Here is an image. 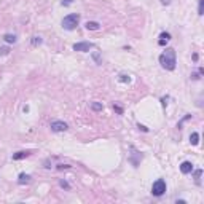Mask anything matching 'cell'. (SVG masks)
<instances>
[{"mask_svg":"<svg viewBox=\"0 0 204 204\" xmlns=\"http://www.w3.org/2000/svg\"><path fill=\"white\" fill-rule=\"evenodd\" d=\"M160 64L163 66L166 70H174L177 59H175V50L174 48H166L164 53L160 56Z\"/></svg>","mask_w":204,"mask_h":204,"instance_id":"obj_1","label":"cell"},{"mask_svg":"<svg viewBox=\"0 0 204 204\" xmlns=\"http://www.w3.org/2000/svg\"><path fill=\"white\" fill-rule=\"evenodd\" d=\"M78 22H80V15H78V13H70V15L64 16L61 24L66 30H73L78 26Z\"/></svg>","mask_w":204,"mask_h":204,"instance_id":"obj_2","label":"cell"},{"mask_svg":"<svg viewBox=\"0 0 204 204\" xmlns=\"http://www.w3.org/2000/svg\"><path fill=\"white\" fill-rule=\"evenodd\" d=\"M164 193H166V182L163 179L155 180L152 185V194L153 196H163Z\"/></svg>","mask_w":204,"mask_h":204,"instance_id":"obj_3","label":"cell"},{"mask_svg":"<svg viewBox=\"0 0 204 204\" xmlns=\"http://www.w3.org/2000/svg\"><path fill=\"white\" fill-rule=\"evenodd\" d=\"M142 158H143V156H142V153H140V152H137L134 147H131V155H129V163H131V164L134 166V168H137V166H139V163H140V161H142Z\"/></svg>","mask_w":204,"mask_h":204,"instance_id":"obj_4","label":"cell"},{"mask_svg":"<svg viewBox=\"0 0 204 204\" xmlns=\"http://www.w3.org/2000/svg\"><path fill=\"white\" fill-rule=\"evenodd\" d=\"M92 48H94V43H91V41H78L73 45V51H80V53H88Z\"/></svg>","mask_w":204,"mask_h":204,"instance_id":"obj_5","label":"cell"},{"mask_svg":"<svg viewBox=\"0 0 204 204\" xmlns=\"http://www.w3.org/2000/svg\"><path fill=\"white\" fill-rule=\"evenodd\" d=\"M50 128H51V131H54V132H64V131H67V129H69V124L66 121L56 120V121H51Z\"/></svg>","mask_w":204,"mask_h":204,"instance_id":"obj_6","label":"cell"},{"mask_svg":"<svg viewBox=\"0 0 204 204\" xmlns=\"http://www.w3.org/2000/svg\"><path fill=\"white\" fill-rule=\"evenodd\" d=\"M180 171H182V174H190L193 171V164L190 163V161H183V163L180 164Z\"/></svg>","mask_w":204,"mask_h":204,"instance_id":"obj_7","label":"cell"},{"mask_svg":"<svg viewBox=\"0 0 204 204\" xmlns=\"http://www.w3.org/2000/svg\"><path fill=\"white\" fill-rule=\"evenodd\" d=\"M30 175L29 174H26V172H21L19 174V177H18V183L19 185H26V183H29L30 182Z\"/></svg>","mask_w":204,"mask_h":204,"instance_id":"obj_8","label":"cell"},{"mask_svg":"<svg viewBox=\"0 0 204 204\" xmlns=\"http://www.w3.org/2000/svg\"><path fill=\"white\" fill-rule=\"evenodd\" d=\"M85 27L88 30H99L101 29V24L97 21H88L86 24H85Z\"/></svg>","mask_w":204,"mask_h":204,"instance_id":"obj_9","label":"cell"},{"mask_svg":"<svg viewBox=\"0 0 204 204\" xmlns=\"http://www.w3.org/2000/svg\"><path fill=\"white\" fill-rule=\"evenodd\" d=\"M169 40H171V34H169V32H163V34L160 35V41H158V45L164 46Z\"/></svg>","mask_w":204,"mask_h":204,"instance_id":"obj_10","label":"cell"},{"mask_svg":"<svg viewBox=\"0 0 204 204\" xmlns=\"http://www.w3.org/2000/svg\"><path fill=\"white\" fill-rule=\"evenodd\" d=\"M30 155V152H18V153H13V160L18 161V160H24Z\"/></svg>","mask_w":204,"mask_h":204,"instance_id":"obj_11","label":"cell"},{"mask_svg":"<svg viewBox=\"0 0 204 204\" xmlns=\"http://www.w3.org/2000/svg\"><path fill=\"white\" fill-rule=\"evenodd\" d=\"M190 142H191V145H198V143H199V134L198 132L190 134Z\"/></svg>","mask_w":204,"mask_h":204,"instance_id":"obj_12","label":"cell"},{"mask_svg":"<svg viewBox=\"0 0 204 204\" xmlns=\"http://www.w3.org/2000/svg\"><path fill=\"white\" fill-rule=\"evenodd\" d=\"M3 40L7 41V43H16V35H13V34H5L3 35Z\"/></svg>","mask_w":204,"mask_h":204,"instance_id":"obj_13","label":"cell"},{"mask_svg":"<svg viewBox=\"0 0 204 204\" xmlns=\"http://www.w3.org/2000/svg\"><path fill=\"white\" fill-rule=\"evenodd\" d=\"M91 109L94 110V112H102V109H104V105H102L101 102H91Z\"/></svg>","mask_w":204,"mask_h":204,"instance_id":"obj_14","label":"cell"},{"mask_svg":"<svg viewBox=\"0 0 204 204\" xmlns=\"http://www.w3.org/2000/svg\"><path fill=\"white\" fill-rule=\"evenodd\" d=\"M91 56H92V59H94L96 64H102V59H101V53H99V51H92Z\"/></svg>","mask_w":204,"mask_h":204,"instance_id":"obj_15","label":"cell"},{"mask_svg":"<svg viewBox=\"0 0 204 204\" xmlns=\"http://www.w3.org/2000/svg\"><path fill=\"white\" fill-rule=\"evenodd\" d=\"M118 81H120V83H131V77H129V75H124V73H121V75L118 77Z\"/></svg>","mask_w":204,"mask_h":204,"instance_id":"obj_16","label":"cell"},{"mask_svg":"<svg viewBox=\"0 0 204 204\" xmlns=\"http://www.w3.org/2000/svg\"><path fill=\"white\" fill-rule=\"evenodd\" d=\"M41 41H43V40H41V37H32V40H30V43H32V46H38V45H41Z\"/></svg>","mask_w":204,"mask_h":204,"instance_id":"obj_17","label":"cell"},{"mask_svg":"<svg viewBox=\"0 0 204 204\" xmlns=\"http://www.w3.org/2000/svg\"><path fill=\"white\" fill-rule=\"evenodd\" d=\"M193 172V171H191ZM201 175H203V169H196L193 172V177H194V180H196V183H199V179H201Z\"/></svg>","mask_w":204,"mask_h":204,"instance_id":"obj_18","label":"cell"},{"mask_svg":"<svg viewBox=\"0 0 204 204\" xmlns=\"http://www.w3.org/2000/svg\"><path fill=\"white\" fill-rule=\"evenodd\" d=\"M10 54V46H0V56H8Z\"/></svg>","mask_w":204,"mask_h":204,"instance_id":"obj_19","label":"cell"},{"mask_svg":"<svg viewBox=\"0 0 204 204\" xmlns=\"http://www.w3.org/2000/svg\"><path fill=\"white\" fill-rule=\"evenodd\" d=\"M198 15L199 16L204 15V0H199V3H198Z\"/></svg>","mask_w":204,"mask_h":204,"instance_id":"obj_20","label":"cell"},{"mask_svg":"<svg viewBox=\"0 0 204 204\" xmlns=\"http://www.w3.org/2000/svg\"><path fill=\"white\" fill-rule=\"evenodd\" d=\"M190 118H191V115H185V117H183V118H182V120H180V121L177 123V128H179V129H182V124H183L185 121H188Z\"/></svg>","mask_w":204,"mask_h":204,"instance_id":"obj_21","label":"cell"},{"mask_svg":"<svg viewBox=\"0 0 204 204\" xmlns=\"http://www.w3.org/2000/svg\"><path fill=\"white\" fill-rule=\"evenodd\" d=\"M59 185H61L62 188H66V190H70V185H69V182H67V180H64V179L59 180Z\"/></svg>","mask_w":204,"mask_h":204,"instance_id":"obj_22","label":"cell"},{"mask_svg":"<svg viewBox=\"0 0 204 204\" xmlns=\"http://www.w3.org/2000/svg\"><path fill=\"white\" fill-rule=\"evenodd\" d=\"M113 110H115L118 115H123V107H120L118 104H113Z\"/></svg>","mask_w":204,"mask_h":204,"instance_id":"obj_23","label":"cell"},{"mask_svg":"<svg viewBox=\"0 0 204 204\" xmlns=\"http://www.w3.org/2000/svg\"><path fill=\"white\" fill-rule=\"evenodd\" d=\"M56 169H58V171H64V169H70V166H69V164H58V166H56Z\"/></svg>","mask_w":204,"mask_h":204,"instance_id":"obj_24","label":"cell"},{"mask_svg":"<svg viewBox=\"0 0 204 204\" xmlns=\"http://www.w3.org/2000/svg\"><path fill=\"white\" fill-rule=\"evenodd\" d=\"M72 3H73V0H62L61 5L62 7H69V5H72Z\"/></svg>","mask_w":204,"mask_h":204,"instance_id":"obj_25","label":"cell"},{"mask_svg":"<svg viewBox=\"0 0 204 204\" xmlns=\"http://www.w3.org/2000/svg\"><path fill=\"white\" fill-rule=\"evenodd\" d=\"M137 128L140 129V131H143V132H148V128H147V126H143V124H140V123L137 124Z\"/></svg>","mask_w":204,"mask_h":204,"instance_id":"obj_26","label":"cell"},{"mask_svg":"<svg viewBox=\"0 0 204 204\" xmlns=\"http://www.w3.org/2000/svg\"><path fill=\"white\" fill-rule=\"evenodd\" d=\"M160 2H161V3H163V5H164V7H168V5H169V3H171V0H160Z\"/></svg>","mask_w":204,"mask_h":204,"instance_id":"obj_27","label":"cell"},{"mask_svg":"<svg viewBox=\"0 0 204 204\" xmlns=\"http://www.w3.org/2000/svg\"><path fill=\"white\" fill-rule=\"evenodd\" d=\"M166 101H168V97H163V99H161V102H163V107L168 105V102H166Z\"/></svg>","mask_w":204,"mask_h":204,"instance_id":"obj_28","label":"cell"},{"mask_svg":"<svg viewBox=\"0 0 204 204\" xmlns=\"http://www.w3.org/2000/svg\"><path fill=\"white\" fill-rule=\"evenodd\" d=\"M191 78H193V80H198L199 77H198V73H191Z\"/></svg>","mask_w":204,"mask_h":204,"instance_id":"obj_29","label":"cell"}]
</instances>
